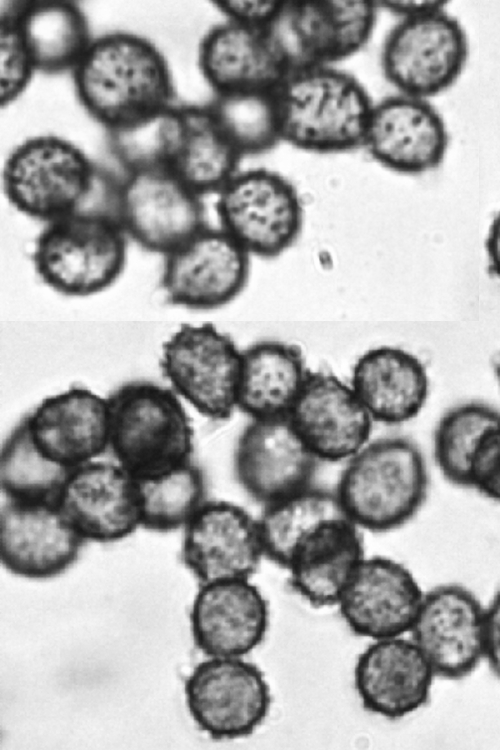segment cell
Segmentation results:
<instances>
[{
	"mask_svg": "<svg viewBox=\"0 0 500 750\" xmlns=\"http://www.w3.org/2000/svg\"><path fill=\"white\" fill-rule=\"evenodd\" d=\"M72 78L80 105L106 131L176 104L166 57L154 42L134 32L94 37Z\"/></svg>",
	"mask_w": 500,
	"mask_h": 750,
	"instance_id": "1",
	"label": "cell"
},
{
	"mask_svg": "<svg viewBox=\"0 0 500 750\" xmlns=\"http://www.w3.org/2000/svg\"><path fill=\"white\" fill-rule=\"evenodd\" d=\"M492 367H493L495 378L500 387V351L494 356L492 360Z\"/></svg>",
	"mask_w": 500,
	"mask_h": 750,
	"instance_id": "42",
	"label": "cell"
},
{
	"mask_svg": "<svg viewBox=\"0 0 500 750\" xmlns=\"http://www.w3.org/2000/svg\"><path fill=\"white\" fill-rule=\"evenodd\" d=\"M116 220L141 248L163 255L207 225L202 197L167 169L121 176Z\"/></svg>",
	"mask_w": 500,
	"mask_h": 750,
	"instance_id": "11",
	"label": "cell"
},
{
	"mask_svg": "<svg viewBox=\"0 0 500 750\" xmlns=\"http://www.w3.org/2000/svg\"><path fill=\"white\" fill-rule=\"evenodd\" d=\"M485 248L488 256V272L500 279V211L490 225Z\"/></svg>",
	"mask_w": 500,
	"mask_h": 750,
	"instance_id": "41",
	"label": "cell"
},
{
	"mask_svg": "<svg viewBox=\"0 0 500 750\" xmlns=\"http://www.w3.org/2000/svg\"><path fill=\"white\" fill-rule=\"evenodd\" d=\"M423 597L406 566L388 557L373 556L361 560L337 605L355 635L379 640L411 631Z\"/></svg>",
	"mask_w": 500,
	"mask_h": 750,
	"instance_id": "18",
	"label": "cell"
},
{
	"mask_svg": "<svg viewBox=\"0 0 500 750\" xmlns=\"http://www.w3.org/2000/svg\"><path fill=\"white\" fill-rule=\"evenodd\" d=\"M85 539L57 505L4 499L0 509V560L10 573L28 579L63 574L79 558Z\"/></svg>",
	"mask_w": 500,
	"mask_h": 750,
	"instance_id": "19",
	"label": "cell"
},
{
	"mask_svg": "<svg viewBox=\"0 0 500 750\" xmlns=\"http://www.w3.org/2000/svg\"><path fill=\"white\" fill-rule=\"evenodd\" d=\"M435 673L412 639L373 640L359 654L354 684L363 707L390 720L404 718L430 700Z\"/></svg>",
	"mask_w": 500,
	"mask_h": 750,
	"instance_id": "23",
	"label": "cell"
},
{
	"mask_svg": "<svg viewBox=\"0 0 500 750\" xmlns=\"http://www.w3.org/2000/svg\"><path fill=\"white\" fill-rule=\"evenodd\" d=\"M106 399L107 452L134 478L165 473L192 460L193 427L173 389L133 380Z\"/></svg>",
	"mask_w": 500,
	"mask_h": 750,
	"instance_id": "5",
	"label": "cell"
},
{
	"mask_svg": "<svg viewBox=\"0 0 500 750\" xmlns=\"http://www.w3.org/2000/svg\"><path fill=\"white\" fill-rule=\"evenodd\" d=\"M434 3L400 17L382 44L380 65L399 93L423 98L451 87L468 58L467 35L457 18Z\"/></svg>",
	"mask_w": 500,
	"mask_h": 750,
	"instance_id": "7",
	"label": "cell"
},
{
	"mask_svg": "<svg viewBox=\"0 0 500 750\" xmlns=\"http://www.w3.org/2000/svg\"><path fill=\"white\" fill-rule=\"evenodd\" d=\"M73 469L47 458L39 450L25 415L1 447L2 495L4 499L19 503L57 505Z\"/></svg>",
	"mask_w": 500,
	"mask_h": 750,
	"instance_id": "31",
	"label": "cell"
},
{
	"mask_svg": "<svg viewBox=\"0 0 500 750\" xmlns=\"http://www.w3.org/2000/svg\"><path fill=\"white\" fill-rule=\"evenodd\" d=\"M182 129L179 104L107 131L110 153L125 173L170 169Z\"/></svg>",
	"mask_w": 500,
	"mask_h": 750,
	"instance_id": "36",
	"label": "cell"
},
{
	"mask_svg": "<svg viewBox=\"0 0 500 750\" xmlns=\"http://www.w3.org/2000/svg\"><path fill=\"white\" fill-rule=\"evenodd\" d=\"M276 95L282 142L322 154L363 147L374 102L353 74L337 65L292 71Z\"/></svg>",
	"mask_w": 500,
	"mask_h": 750,
	"instance_id": "4",
	"label": "cell"
},
{
	"mask_svg": "<svg viewBox=\"0 0 500 750\" xmlns=\"http://www.w3.org/2000/svg\"><path fill=\"white\" fill-rule=\"evenodd\" d=\"M219 227L251 257L272 259L298 240L304 208L297 188L266 168L240 170L217 194Z\"/></svg>",
	"mask_w": 500,
	"mask_h": 750,
	"instance_id": "9",
	"label": "cell"
},
{
	"mask_svg": "<svg viewBox=\"0 0 500 750\" xmlns=\"http://www.w3.org/2000/svg\"><path fill=\"white\" fill-rule=\"evenodd\" d=\"M363 558L359 528L347 517L328 520L295 547L286 567L289 583L315 608L337 605Z\"/></svg>",
	"mask_w": 500,
	"mask_h": 750,
	"instance_id": "27",
	"label": "cell"
},
{
	"mask_svg": "<svg viewBox=\"0 0 500 750\" xmlns=\"http://www.w3.org/2000/svg\"><path fill=\"white\" fill-rule=\"evenodd\" d=\"M164 256L160 286L174 306L222 307L241 294L250 277L252 257L220 227L204 226Z\"/></svg>",
	"mask_w": 500,
	"mask_h": 750,
	"instance_id": "13",
	"label": "cell"
},
{
	"mask_svg": "<svg viewBox=\"0 0 500 750\" xmlns=\"http://www.w3.org/2000/svg\"><path fill=\"white\" fill-rule=\"evenodd\" d=\"M26 415L39 450L59 464L76 468L108 450L107 399L88 388L46 397Z\"/></svg>",
	"mask_w": 500,
	"mask_h": 750,
	"instance_id": "25",
	"label": "cell"
},
{
	"mask_svg": "<svg viewBox=\"0 0 500 750\" xmlns=\"http://www.w3.org/2000/svg\"><path fill=\"white\" fill-rule=\"evenodd\" d=\"M180 557L199 585L250 579L264 557L258 519L232 502L207 500L184 526Z\"/></svg>",
	"mask_w": 500,
	"mask_h": 750,
	"instance_id": "16",
	"label": "cell"
},
{
	"mask_svg": "<svg viewBox=\"0 0 500 750\" xmlns=\"http://www.w3.org/2000/svg\"><path fill=\"white\" fill-rule=\"evenodd\" d=\"M197 65L214 95L275 90L288 74L265 29L227 19L202 36Z\"/></svg>",
	"mask_w": 500,
	"mask_h": 750,
	"instance_id": "24",
	"label": "cell"
},
{
	"mask_svg": "<svg viewBox=\"0 0 500 750\" xmlns=\"http://www.w3.org/2000/svg\"><path fill=\"white\" fill-rule=\"evenodd\" d=\"M500 427V410L482 401H467L446 410L433 436L435 463L451 484L469 488L472 467L490 434Z\"/></svg>",
	"mask_w": 500,
	"mask_h": 750,
	"instance_id": "32",
	"label": "cell"
},
{
	"mask_svg": "<svg viewBox=\"0 0 500 750\" xmlns=\"http://www.w3.org/2000/svg\"><path fill=\"white\" fill-rule=\"evenodd\" d=\"M470 489L500 503V427L490 434L475 459Z\"/></svg>",
	"mask_w": 500,
	"mask_h": 750,
	"instance_id": "38",
	"label": "cell"
},
{
	"mask_svg": "<svg viewBox=\"0 0 500 750\" xmlns=\"http://www.w3.org/2000/svg\"><path fill=\"white\" fill-rule=\"evenodd\" d=\"M410 632L436 677L462 680L484 659L485 607L463 585H437L424 593Z\"/></svg>",
	"mask_w": 500,
	"mask_h": 750,
	"instance_id": "15",
	"label": "cell"
},
{
	"mask_svg": "<svg viewBox=\"0 0 500 750\" xmlns=\"http://www.w3.org/2000/svg\"><path fill=\"white\" fill-rule=\"evenodd\" d=\"M353 391L374 422L399 425L416 418L429 395L426 367L414 354L394 346L367 350L355 362Z\"/></svg>",
	"mask_w": 500,
	"mask_h": 750,
	"instance_id": "26",
	"label": "cell"
},
{
	"mask_svg": "<svg viewBox=\"0 0 500 750\" xmlns=\"http://www.w3.org/2000/svg\"><path fill=\"white\" fill-rule=\"evenodd\" d=\"M190 624L196 647L207 657H243L265 638L268 603L250 579L199 585Z\"/></svg>",
	"mask_w": 500,
	"mask_h": 750,
	"instance_id": "22",
	"label": "cell"
},
{
	"mask_svg": "<svg viewBox=\"0 0 500 750\" xmlns=\"http://www.w3.org/2000/svg\"><path fill=\"white\" fill-rule=\"evenodd\" d=\"M379 7L368 0L281 1L265 30L288 73L336 65L366 46Z\"/></svg>",
	"mask_w": 500,
	"mask_h": 750,
	"instance_id": "8",
	"label": "cell"
},
{
	"mask_svg": "<svg viewBox=\"0 0 500 750\" xmlns=\"http://www.w3.org/2000/svg\"><path fill=\"white\" fill-rule=\"evenodd\" d=\"M1 9L13 17L36 72L72 73L94 38L75 1H6Z\"/></svg>",
	"mask_w": 500,
	"mask_h": 750,
	"instance_id": "28",
	"label": "cell"
},
{
	"mask_svg": "<svg viewBox=\"0 0 500 750\" xmlns=\"http://www.w3.org/2000/svg\"><path fill=\"white\" fill-rule=\"evenodd\" d=\"M140 527L166 533L184 527L207 501L203 469L192 460L168 472L135 478Z\"/></svg>",
	"mask_w": 500,
	"mask_h": 750,
	"instance_id": "34",
	"label": "cell"
},
{
	"mask_svg": "<svg viewBox=\"0 0 500 750\" xmlns=\"http://www.w3.org/2000/svg\"><path fill=\"white\" fill-rule=\"evenodd\" d=\"M347 517L335 491L313 486L265 506L258 518L264 557L285 568L298 543L324 522Z\"/></svg>",
	"mask_w": 500,
	"mask_h": 750,
	"instance_id": "33",
	"label": "cell"
},
{
	"mask_svg": "<svg viewBox=\"0 0 500 750\" xmlns=\"http://www.w3.org/2000/svg\"><path fill=\"white\" fill-rule=\"evenodd\" d=\"M448 145L436 108L426 99L398 93L374 103L362 148L391 171L417 175L439 167Z\"/></svg>",
	"mask_w": 500,
	"mask_h": 750,
	"instance_id": "17",
	"label": "cell"
},
{
	"mask_svg": "<svg viewBox=\"0 0 500 750\" xmlns=\"http://www.w3.org/2000/svg\"><path fill=\"white\" fill-rule=\"evenodd\" d=\"M490 671L500 679V590L485 608V654Z\"/></svg>",
	"mask_w": 500,
	"mask_h": 750,
	"instance_id": "40",
	"label": "cell"
},
{
	"mask_svg": "<svg viewBox=\"0 0 500 750\" xmlns=\"http://www.w3.org/2000/svg\"><path fill=\"white\" fill-rule=\"evenodd\" d=\"M213 4L227 20L265 29L276 14L281 1L225 0L214 1Z\"/></svg>",
	"mask_w": 500,
	"mask_h": 750,
	"instance_id": "39",
	"label": "cell"
},
{
	"mask_svg": "<svg viewBox=\"0 0 500 750\" xmlns=\"http://www.w3.org/2000/svg\"><path fill=\"white\" fill-rule=\"evenodd\" d=\"M289 417L320 461L348 460L370 441L373 419L350 385L311 371Z\"/></svg>",
	"mask_w": 500,
	"mask_h": 750,
	"instance_id": "21",
	"label": "cell"
},
{
	"mask_svg": "<svg viewBox=\"0 0 500 750\" xmlns=\"http://www.w3.org/2000/svg\"><path fill=\"white\" fill-rule=\"evenodd\" d=\"M127 238L119 223L104 215L79 212L45 223L32 253L35 272L64 296L97 294L121 275Z\"/></svg>",
	"mask_w": 500,
	"mask_h": 750,
	"instance_id": "6",
	"label": "cell"
},
{
	"mask_svg": "<svg viewBox=\"0 0 500 750\" xmlns=\"http://www.w3.org/2000/svg\"><path fill=\"white\" fill-rule=\"evenodd\" d=\"M179 108L181 136L169 171L201 197L218 194L241 170L243 157L207 105L179 104Z\"/></svg>",
	"mask_w": 500,
	"mask_h": 750,
	"instance_id": "30",
	"label": "cell"
},
{
	"mask_svg": "<svg viewBox=\"0 0 500 750\" xmlns=\"http://www.w3.org/2000/svg\"><path fill=\"white\" fill-rule=\"evenodd\" d=\"M429 472L419 445L407 436L370 440L351 456L335 489L347 518L374 533L396 530L426 502Z\"/></svg>",
	"mask_w": 500,
	"mask_h": 750,
	"instance_id": "2",
	"label": "cell"
},
{
	"mask_svg": "<svg viewBox=\"0 0 500 750\" xmlns=\"http://www.w3.org/2000/svg\"><path fill=\"white\" fill-rule=\"evenodd\" d=\"M301 348L266 339L241 351L237 409L250 419L289 415L310 374Z\"/></svg>",
	"mask_w": 500,
	"mask_h": 750,
	"instance_id": "29",
	"label": "cell"
},
{
	"mask_svg": "<svg viewBox=\"0 0 500 750\" xmlns=\"http://www.w3.org/2000/svg\"><path fill=\"white\" fill-rule=\"evenodd\" d=\"M241 351L211 323H183L164 342L159 366L174 392L200 415L226 421L237 409Z\"/></svg>",
	"mask_w": 500,
	"mask_h": 750,
	"instance_id": "10",
	"label": "cell"
},
{
	"mask_svg": "<svg viewBox=\"0 0 500 750\" xmlns=\"http://www.w3.org/2000/svg\"><path fill=\"white\" fill-rule=\"evenodd\" d=\"M110 172L69 140L38 135L9 153L1 184L17 211L48 223L74 213H93Z\"/></svg>",
	"mask_w": 500,
	"mask_h": 750,
	"instance_id": "3",
	"label": "cell"
},
{
	"mask_svg": "<svg viewBox=\"0 0 500 750\" xmlns=\"http://www.w3.org/2000/svg\"><path fill=\"white\" fill-rule=\"evenodd\" d=\"M206 105L242 157L268 152L282 142L276 89L218 94Z\"/></svg>",
	"mask_w": 500,
	"mask_h": 750,
	"instance_id": "35",
	"label": "cell"
},
{
	"mask_svg": "<svg viewBox=\"0 0 500 750\" xmlns=\"http://www.w3.org/2000/svg\"><path fill=\"white\" fill-rule=\"evenodd\" d=\"M319 462L289 415L250 419L234 452L239 485L264 507L312 487Z\"/></svg>",
	"mask_w": 500,
	"mask_h": 750,
	"instance_id": "14",
	"label": "cell"
},
{
	"mask_svg": "<svg viewBox=\"0 0 500 750\" xmlns=\"http://www.w3.org/2000/svg\"><path fill=\"white\" fill-rule=\"evenodd\" d=\"M35 69L11 14L1 9L0 103L5 108L29 86Z\"/></svg>",
	"mask_w": 500,
	"mask_h": 750,
	"instance_id": "37",
	"label": "cell"
},
{
	"mask_svg": "<svg viewBox=\"0 0 500 750\" xmlns=\"http://www.w3.org/2000/svg\"><path fill=\"white\" fill-rule=\"evenodd\" d=\"M197 727L214 740L252 734L266 719L271 693L261 669L242 657H208L185 682Z\"/></svg>",
	"mask_w": 500,
	"mask_h": 750,
	"instance_id": "12",
	"label": "cell"
},
{
	"mask_svg": "<svg viewBox=\"0 0 500 750\" xmlns=\"http://www.w3.org/2000/svg\"><path fill=\"white\" fill-rule=\"evenodd\" d=\"M57 506L86 541H119L140 526L135 478L117 462L92 460L74 468Z\"/></svg>",
	"mask_w": 500,
	"mask_h": 750,
	"instance_id": "20",
	"label": "cell"
}]
</instances>
